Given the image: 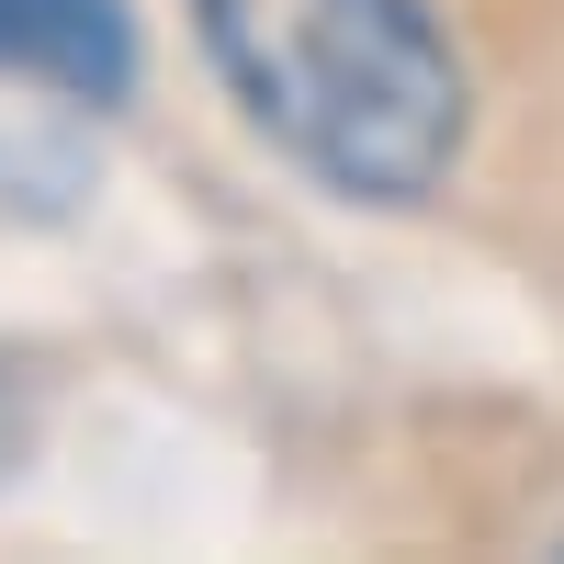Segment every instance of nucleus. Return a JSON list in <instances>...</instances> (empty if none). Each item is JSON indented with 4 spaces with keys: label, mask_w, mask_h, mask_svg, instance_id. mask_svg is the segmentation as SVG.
Returning <instances> with one entry per match:
<instances>
[{
    "label": "nucleus",
    "mask_w": 564,
    "mask_h": 564,
    "mask_svg": "<svg viewBox=\"0 0 564 564\" xmlns=\"http://www.w3.org/2000/svg\"><path fill=\"white\" fill-rule=\"evenodd\" d=\"M0 68L68 90V102H124L135 90V12L124 0H0Z\"/></svg>",
    "instance_id": "nucleus-2"
},
{
    "label": "nucleus",
    "mask_w": 564,
    "mask_h": 564,
    "mask_svg": "<svg viewBox=\"0 0 564 564\" xmlns=\"http://www.w3.org/2000/svg\"><path fill=\"white\" fill-rule=\"evenodd\" d=\"M0 452H12V406H0Z\"/></svg>",
    "instance_id": "nucleus-3"
},
{
    "label": "nucleus",
    "mask_w": 564,
    "mask_h": 564,
    "mask_svg": "<svg viewBox=\"0 0 564 564\" xmlns=\"http://www.w3.org/2000/svg\"><path fill=\"white\" fill-rule=\"evenodd\" d=\"M215 79L350 204H417L463 159V57L430 0H193Z\"/></svg>",
    "instance_id": "nucleus-1"
}]
</instances>
